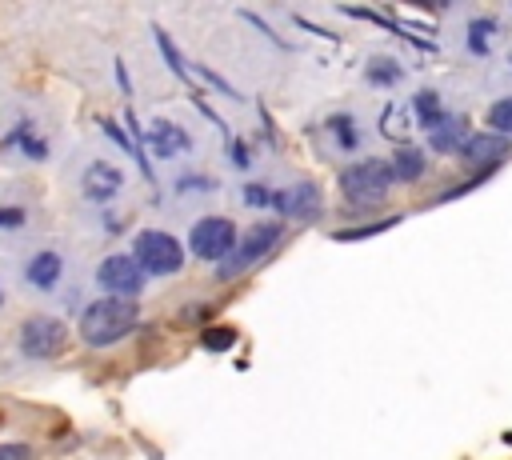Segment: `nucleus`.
<instances>
[{
	"mask_svg": "<svg viewBox=\"0 0 512 460\" xmlns=\"http://www.w3.org/2000/svg\"><path fill=\"white\" fill-rule=\"evenodd\" d=\"M140 320V308L136 300H124V296H100L92 300L84 312H80V340L92 344V348H108L116 340H124Z\"/></svg>",
	"mask_w": 512,
	"mask_h": 460,
	"instance_id": "1",
	"label": "nucleus"
},
{
	"mask_svg": "<svg viewBox=\"0 0 512 460\" xmlns=\"http://www.w3.org/2000/svg\"><path fill=\"white\" fill-rule=\"evenodd\" d=\"M392 164L380 160V156H368V160H356L340 172V192L352 208H376L388 200V188H392Z\"/></svg>",
	"mask_w": 512,
	"mask_h": 460,
	"instance_id": "2",
	"label": "nucleus"
},
{
	"mask_svg": "<svg viewBox=\"0 0 512 460\" xmlns=\"http://www.w3.org/2000/svg\"><path fill=\"white\" fill-rule=\"evenodd\" d=\"M132 256L136 264L144 268V276H172L184 268V244L172 236V232H160V228H144L136 232L132 240Z\"/></svg>",
	"mask_w": 512,
	"mask_h": 460,
	"instance_id": "3",
	"label": "nucleus"
},
{
	"mask_svg": "<svg viewBox=\"0 0 512 460\" xmlns=\"http://www.w3.org/2000/svg\"><path fill=\"white\" fill-rule=\"evenodd\" d=\"M236 244H240V232H236V224L228 216H200L192 224V232H188L192 256H200L204 264H216V268L236 252Z\"/></svg>",
	"mask_w": 512,
	"mask_h": 460,
	"instance_id": "4",
	"label": "nucleus"
},
{
	"mask_svg": "<svg viewBox=\"0 0 512 460\" xmlns=\"http://www.w3.org/2000/svg\"><path fill=\"white\" fill-rule=\"evenodd\" d=\"M280 236H284V224H280V220H260V224H252V228L240 236L236 252L220 264V280H232V276L256 268L264 256H272V248L280 244Z\"/></svg>",
	"mask_w": 512,
	"mask_h": 460,
	"instance_id": "5",
	"label": "nucleus"
},
{
	"mask_svg": "<svg viewBox=\"0 0 512 460\" xmlns=\"http://www.w3.org/2000/svg\"><path fill=\"white\" fill-rule=\"evenodd\" d=\"M16 344H20V352H24L28 360H52V356L64 352L68 328H64V320H56V316H28V320L20 324V332H16Z\"/></svg>",
	"mask_w": 512,
	"mask_h": 460,
	"instance_id": "6",
	"label": "nucleus"
},
{
	"mask_svg": "<svg viewBox=\"0 0 512 460\" xmlns=\"http://www.w3.org/2000/svg\"><path fill=\"white\" fill-rule=\"evenodd\" d=\"M96 284L104 288V296H124L136 300L144 292V268L136 264L132 252H112L96 264Z\"/></svg>",
	"mask_w": 512,
	"mask_h": 460,
	"instance_id": "7",
	"label": "nucleus"
},
{
	"mask_svg": "<svg viewBox=\"0 0 512 460\" xmlns=\"http://www.w3.org/2000/svg\"><path fill=\"white\" fill-rule=\"evenodd\" d=\"M272 208L284 220H316L324 212V196L316 184H292V188H280L272 196Z\"/></svg>",
	"mask_w": 512,
	"mask_h": 460,
	"instance_id": "8",
	"label": "nucleus"
},
{
	"mask_svg": "<svg viewBox=\"0 0 512 460\" xmlns=\"http://www.w3.org/2000/svg\"><path fill=\"white\" fill-rule=\"evenodd\" d=\"M120 188H124V172H120L112 160H88V164H84V172H80V192H84L92 204H108Z\"/></svg>",
	"mask_w": 512,
	"mask_h": 460,
	"instance_id": "9",
	"label": "nucleus"
},
{
	"mask_svg": "<svg viewBox=\"0 0 512 460\" xmlns=\"http://www.w3.org/2000/svg\"><path fill=\"white\" fill-rule=\"evenodd\" d=\"M460 156H464V164H472V168H496V164L508 156V140L496 136V132H472V136L464 140Z\"/></svg>",
	"mask_w": 512,
	"mask_h": 460,
	"instance_id": "10",
	"label": "nucleus"
},
{
	"mask_svg": "<svg viewBox=\"0 0 512 460\" xmlns=\"http://www.w3.org/2000/svg\"><path fill=\"white\" fill-rule=\"evenodd\" d=\"M144 144H148L160 160H172L176 152H188V148H192V136H188L180 124H172V120H152L148 132H144Z\"/></svg>",
	"mask_w": 512,
	"mask_h": 460,
	"instance_id": "11",
	"label": "nucleus"
},
{
	"mask_svg": "<svg viewBox=\"0 0 512 460\" xmlns=\"http://www.w3.org/2000/svg\"><path fill=\"white\" fill-rule=\"evenodd\" d=\"M60 276H64V256H60V252H52V248H44V252L28 256V264H24V280H28L32 288H40V292L56 288V284H60Z\"/></svg>",
	"mask_w": 512,
	"mask_h": 460,
	"instance_id": "12",
	"label": "nucleus"
},
{
	"mask_svg": "<svg viewBox=\"0 0 512 460\" xmlns=\"http://www.w3.org/2000/svg\"><path fill=\"white\" fill-rule=\"evenodd\" d=\"M392 176L400 180V184H412V180H420L424 172H428V160H424V152L420 148H412V144H400L396 152H392Z\"/></svg>",
	"mask_w": 512,
	"mask_h": 460,
	"instance_id": "13",
	"label": "nucleus"
},
{
	"mask_svg": "<svg viewBox=\"0 0 512 460\" xmlns=\"http://www.w3.org/2000/svg\"><path fill=\"white\" fill-rule=\"evenodd\" d=\"M468 136H472V132H468V120H460V116H448L440 128L428 132V140H432L436 152H460Z\"/></svg>",
	"mask_w": 512,
	"mask_h": 460,
	"instance_id": "14",
	"label": "nucleus"
},
{
	"mask_svg": "<svg viewBox=\"0 0 512 460\" xmlns=\"http://www.w3.org/2000/svg\"><path fill=\"white\" fill-rule=\"evenodd\" d=\"M412 108H416V120H420V128H440L444 120H448V112H444V104H440V96L432 92V88H420L416 96H412Z\"/></svg>",
	"mask_w": 512,
	"mask_h": 460,
	"instance_id": "15",
	"label": "nucleus"
},
{
	"mask_svg": "<svg viewBox=\"0 0 512 460\" xmlns=\"http://www.w3.org/2000/svg\"><path fill=\"white\" fill-rule=\"evenodd\" d=\"M500 36V24L496 20H488V16H476L472 24H468V52H476V56H484L488 52V44Z\"/></svg>",
	"mask_w": 512,
	"mask_h": 460,
	"instance_id": "16",
	"label": "nucleus"
},
{
	"mask_svg": "<svg viewBox=\"0 0 512 460\" xmlns=\"http://www.w3.org/2000/svg\"><path fill=\"white\" fill-rule=\"evenodd\" d=\"M372 84H380V88H388V84H400V76H404V68L396 64V60H388V56H376L372 64H368V72H364Z\"/></svg>",
	"mask_w": 512,
	"mask_h": 460,
	"instance_id": "17",
	"label": "nucleus"
},
{
	"mask_svg": "<svg viewBox=\"0 0 512 460\" xmlns=\"http://www.w3.org/2000/svg\"><path fill=\"white\" fill-rule=\"evenodd\" d=\"M488 128H492L496 136L512 140V96H504V100H496V104L488 108Z\"/></svg>",
	"mask_w": 512,
	"mask_h": 460,
	"instance_id": "18",
	"label": "nucleus"
},
{
	"mask_svg": "<svg viewBox=\"0 0 512 460\" xmlns=\"http://www.w3.org/2000/svg\"><path fill=\"white\" fill-rule=\"evenodd\" d=\"M328 128H332V136L340 140V148H356V140H360V136L352 132V128H356V120H352L348 112H340V116H328Z\"/></svg>",
	"mask_w": 512,
	"mask_h": 460,
	"instance_id": "19",
	"label": "nucleus"
},
{
	"mask_svg": "<svg viewBox=\"0 0 512 460\" xmlns=\"http://www.w3.org/2000/svg\"><path fill=\"white\" fill-rule=\"evenodd\" d=\"M156 44H160V52H164V60H168V68L180 76V80H188V64L180 60V52L172 48V40H168V32L164 28H156Z\"/></svg>",
	"mask_w": 512,
	"mask_h": 460,
	"instance_id": "20",
	"label": "nucleus"
},
{
	"mask_svg": "<svg viewBox=\"0 0 512 460\" xmlns=\"http://www.w3.org/2000/svg\"><path fill=\"white\" fill-rule=\"evenodd\" d=\"M200 344H204V352H228L236 344V328H208Z\"/></svg>",
	"mask_w": 512,
	"mask_h": 460,
	"instance_id": "21",
	"label": "nucleus"
},
{
	"mask_svg": "<svg viewBox=\"0 0 512 460\" xmlns=\"http://www.w3.org/2000/svg\"><path fill=\"white\" fill-rule=\"evenodd\" d=\"M272 196L276 192H268L264 184H248L244 188V204H252V208H272Z\"/></svg>",
	"mask_w": 512,
	"mask_h": 460,
	"instance_id": "22",
	"label": "nucleus"
},
{
	"mask_svg": "<svg viewBox=\"0 0 512 460\" xmlns=\"http://www.w3.org/2000/svg\"><path fill=\"white\" fill-rule=\"evenodd\" d=\"M20 224H24V208L4 204V208H0V232H16Z\"/></svg>",
	"mask_w": 512,
	"mask_h": 460,
	"instance_id": "23",
	"label": "nucleus"
},
{
	"mask_svg": "<svg viewBox=\"0 0 512 460\" xmlns=\"http://www.w3.org/2000/svg\"><path fill=\"white\" fill-rule=\"evenodd\" d=\"M28 448L24 444H0V460H24Z\"/></svg>",
	"mask_w": 512,
	"mask_h": 460,
	"instance_id": "24",
	"label": "nucleus"
},
{
	"mask_svg": "<svg viewBox=\"0 0 512 460\" xmlns=\"http://www.w3.org/2000/svg\"><path fill=\"white\" fill-rule=\"evenodd\" d=\"M0 304H4V292H0Z\"/></svg>",
	"mask_w": 512,
	"mask_h": 460,
	"instance_id": "25",
	"label": "nucleus"
}]
</instances>
